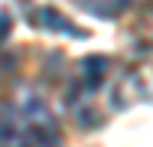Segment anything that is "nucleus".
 <instances>
[{
	"label": "nucleus",
	"instance_id": "f257e3e1",
	"mask_svg": "<svg viewBox=\"0 0 153 147\" xmlns=\"http://www.w3.org/2000/svg\"><path fill=\"white\" fill-rule=\"evenodd\" d=\"M33 23L42 29V33H62V36H72V39H85L88 36L82 26H75L68 16H62L56 7H39L33 13Z\"/></svg>",
	"mask_w": 153,
	"mask_h": 147
},
{
	"label": "nucleus",
	"instance_id": "f03ea898",
	"mask_svg": "<svg viewBox=\"0 0 153 147\" xmlns=\"http://www.w3.org/2000/svg\"><path fill=\"white\" fill-rule=\"evenodd\" d=\"M104 75H108V59L104 56H88L82 62V82H78V85L94 95V88L104 82Z\"/></svg>",
	"mask_w": 153,
	"mask_h": 147
},
{
	"label": "nucleus",
	"instance_id": "7ed1b4c3",
	"mask_svg": "<svg viewBox=\"0 0 153 147\" xmlns=\"http://www.w3.org/2000/svg\"><path fill=\"white\" fill-rule=\"evenodd\" d=\"M124 7H130V0H88V10L98 16H117Z\"/></svg>",
	"mask_w": 153,
	"mask_h": 147
}]
</instances>
